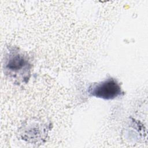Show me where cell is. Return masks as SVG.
<instances>
[{"label":"cell","instance_id":"obj_1","mask_svg":"<svg viewBox=\"0 0 148 148\" xmlns=\"http://www.w3.org/2000/svg\"><path fill=\"white\" fill-rule=\"evenodd\" d=\"M31 67L28 57L16 47L10 48L5 57V73L14 82L27 83L30 77Z\"/></svg>","mask_w":148,"mask_h":148},{"label":"cell","instance_id":"obj_2","mask_svg":"<svg viewBox=\"0 0 148 148\" xmlns=\"http://www.w3.org/2000/svg\"><path fill=\"white\" fill-rule=\"evenodd\" d=\"M122 92L119 83L113 78L93 84L88 89L90 95L106 100L114 99L120 96Z\"/></svg>","mask_w":148,"mask_h":148}]
</instances>
